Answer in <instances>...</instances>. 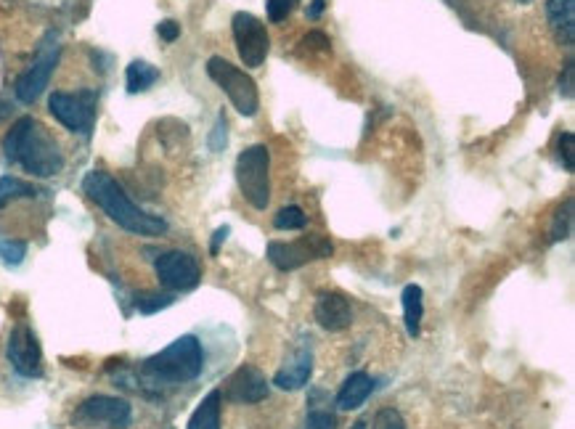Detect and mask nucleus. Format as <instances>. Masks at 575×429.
I'll return each instance as SVG.
<instances>
[{"label": "nucleus", "instance_id": "obj_1", "mask_svg": "<svg viewBox=\"0 0 575 429\" xmlns=\"http://www.w3.org/2000/svg\"><path fill=\"white\" fill-rule=\"evenodd\" d=\"M83 191L93 204H99L104 215L112 223L136 236H165L167 234V220L159 215H149L141 210L128 194L122 189L120 183L114 181L112 175L104 170H91L83 178Z\"/></svg>", "mask_w": 575, "mask_h": 429}, {"label": "nucleus", "instance_id": "obj_2", "mask_svg": "<svg viewBox=\"0 0 575 429\" xmlns=\"http://www.w3.org/2000/svg\"><path fill=\"white\" fill-rule=\"evenodd\" d=\"M3 154L8 162L22 165L35 178H53L64 167L61 146L35 117H22L11 125L3 138Z\"/></svg>", "mask_w": 575, "mask_h": 429}, {"label": "nucleus", "instance_id": "obj_3", "mask_svg": "<svg viewBox=\"0 0 575 429\" xmlns=\"http://www.w3.org/2000/svg\"><path fill=\"white\" fill-rule=\"evenodd\" d=\"M205 369V350L194 334H183L175 342L159 350L157 355L146 358L138 369V379L152 390L162 387H178V384L194 382Z\"/></svg>", "mask_w": 575, "mask_h": 429}, {"label": "nucleus", "instance_id": "obj_4", "mask_svg": "<svg viewBox=\"0 0 575 429\" xmlns=\"http://www.w3.org/2000/svg\"><path fill=\"white\" fill-rule=\"evenodd\" d=\"M236 183L255 210H265L271 202V151L265 143H255L236 157Z\"/></svg>", "mask_w": 575, "mask_h": 429}, {"label": "nucleus", "instance_id": "obj_5", "mask_svg": "<svg viewBox=\"0 0 575 429\" xmlns=\"http://www.w3.org/2000/svg\"><path fill=\"white\" fill-rule=\"evenodd\" d=\"M207 75H210V80L218 85L220 91L226 93L228 101L234 104V109L242 114V117H255V114H258V83H255L247 72L234 67V64L223 59V56H212V59L207 61Z\"/></svg>", "mask_w": 575, "mask_h": 429}, {"label": "nucleus", "instance_id": "obj_6", "mask_svg": "<svg viewBox=\"0 0 575 429\" xmlns=\"http://www.w3.org/2000/svg\"><path fill=\"white\" fill-rule=\"evenodd\" d=\"M133 422V406L112 395H91L72 414L77 429H128Z\"/></svg>", "mask_w": 575, "mask_h": 429}, {"label": "nucleus", "instance_id": "obj_7", "mask_svg": "<svg viewBox=\"0 0 575 429\" xmlns=\"http://www.w3.org/2000/svg\"><path fill=\"white\" fill-rule=\"evenodd\" d=\"M334 247L326 236H303L297 241H271L268 244V260L279 271H297L313 260H326L332 257Z\"/></svg>", "mask_w": 575, "mask_h": 429}, {"label": "nucleus", "instance_id": "obj_8", "mask_svg": "<svg viewBox=\"0 0 575 429\" xmlns=\"http://www.w3.org/2000/svg\"><path fill=\"white\" fill-rule=\"evenodd\" d=\"M231 30H234L236 51H239V59L244 61V67H263L265 56L271 51V38H268L265 24L260 22L258 16L239 11V14H234V19H231Z\"/></svg>", "mask_w": 575, "mask_h": 429}, {"label": "nucleus", "instance_id": "obj_9", "mask_svg": "<svg viewBox=\"0 0 575 429\" xmlns=\"http://www.w3.org/2000/svg\"><path fill=\"white\" fill-rule=\"evenodd\" d=\"M48 109L72 133H91L93 120H96V96L88 91H56L48 98Z\"/></svg>", "mask_w": 575, "mask_h": 429}, {"label": "nucleus", "instance_id": "obj_10", "mask_svg": "<svg viewBox=\"0 0 575 429\" xmlns=\"http://www.w3.org/2000/svg\"><path fill=\"white\" fill-rule=\"evenodd\" d=\"M154 271H157L159 284L170 289V292H189L202 279L197 257L189 255V252H181V249L162 252L154 260Z\"/></svg>", "mask_w": 575, "mask_h": 429}, {"label": "nucleus", "instance_id": "obj_11", "mask_svg": "<svg viewBox=\"0 0 575 429\" xmlns=\"http://www.w3.org/2000/svg\"><path fill=\"white\" fill-rule=\"evenodd\" d=\"M8 361L14 366L16 374H22L27 379L43 377V350L27 324H16L11 337H8Z\"/></svg>", "mask_w": 575, "mask_h": 429}, {"label": "nucleus", "instance_id": "obj_12", "mask_svg": "<svg viewBox=\"0 0 575 429\" xmlns=\"http://www.w3.org/2000/svg\"><path fill=\"white\" fill-rule=\"evenodd\" d=\"M220 398L228 400V403H236V406L263 403L268 398V379H265V374L258 366L244 363L226 379L223 390H220Z\"/></svg>", "mask_w": 575, "mask_h": 429}, {"label": "nucleus", "instance_id": "obj_13", "mask_svg": "<svg viewBox=\"0 0 575 429\" xmlns=\"http://www.w3.org/2000/svg\"><path fill=\"white\" fill-rule=\"evenodd\" d=\"M59 59H61V48L53 43V46L43 48L38 59H35V64L16 80L14 93L22 104H35V101L43 96V91H46L48 83H51L53 69L59 67Z\"/></svg>", "mask_w": 575, "mask_h": 429}, {"label": "nucleus", "instance_id": "obj_14", "mask_svg": "<svg viewBox=\"0 0 575 429\" xmlns=\"http://www.w3.org/2000/svg\"><path fill=\"white\" fill-rule=\"evenodd\" d=\"M313 318H316L318 326L326 329V332H345V329L353 324V308H350V300L345 294L329 292L321 294L316 300Z\"/></svg>", "mask_w": 575, "mask_h": 429}, {"label": "nucleus", "instance_id": "obj_15", "mask_svg": "<svg viewBox=\"0 0 575 429\" xmlns=\"http://www.w3.org/2000/svg\"><path fill=\"white\" fill-rule=\"evenodd\" d=\"M313 374V350L308 345H300L295 353L289 355V361L276 371V377H273V384L279 387V390H300L305 384L311 382Z\"/></svg>", "mask_w": 575, "mask_h": 429}, {"label": "nucleus", "instance_id": "obj_16", "mask_svg": "<svg viewBox=\"0 0 575 429\" xmlns=\"http://www.w3.org/2000/svg\"><path fill=\"white\" fill-rule=\"evenodd\" d=\"M374 392V379L366 374V371H353L345 382H342L337 398H334V406L340 411H356L369 400V395Z\"/></svg>", "mask_w": 575, "mask_h": 429}, {"label": "nucleus", "instance_id": "obj_17", "mask_svg": "<svg viewBox=\"0 0 575 429\" xmlns=\"http://www.w3.org/2000/svg\"><path fill=\"white\" fill-rule=\"evenodd\" d=\"M546 16L552 24L554 35L562 46L573 48L575 43V0H549Z\"/></svg>", "mask_w": 575, "mask_h": 429}, {"label": "nucleus", "instance_id": "obj_18", "mask_svg": "<svg viewBox=\"0 0 575 429\" xmlns=\"http://www.w3.org/2000/svg\"><path fill=\"white\" fill-rule=\"evenodd\" d=\"M403 302V324L411 339H417L422 334V318H424V292L419 284L403 286L401 294Z\"/></svg>", "mask_w": 575, "mask_h": 429}, {"label": "nucleus", "instance_id": "obj_19", "mask_svg": "<svg viewBox=\"0 0 575 429\" xmlns=\"http://www.w3.org/2000/svg\"><path fill=\"white\" fill-rule=\"evenodd\" d=\"M220 390L207 392L205 400L199 403L197 411L191 414L189 429H220Z\"/></svg>", "mask_w": 575, "mask_h": 429}, {"label": "nucleus", "instance_id": "obj_20", "mask_svg": "<svg viewBox=\"0 0 575 429\" xmlns=\"http://www.w3.org/2000/svg\"><path fill=\"white\" fill-rule=\"evenodd\" d=\"M159 80V69L154 67V64H149V61H130L128 64V72H125V85H128V93H144L149 91L154 83Z\"/></svg>", "mask_w": 575, "mask_h": 429}, {"label": "nucleus", "instance_id": "obj_21", "mask_svg": "<svg viewBox=\"0 0 575 429\" xmlns=\"http://www.w3.org/2000/svg\"><path fill=\"white\" fill-rule=\"evenodd\" d=\"M27 196H35V189H32L30 183L19 181L14 175H3L0 178V210L16 202V199H27Z\"/></svg>", "mask_w": 575, "mask_h": 429}, {"label": "nucleus", "instance_id": "obj_22", "mask_svg": "<svg viewBox=\"0 0 575 429\" xmlns=\"http://www.w3.org/2000/svg\"><path fill=\"white\" fill-rule=\"evenodd\" d=\"M305 226H308V215H305L297 204L281 207V210L273 215V228H279V231H303Z\"/></svg>", "mask_w": 575, "mask_h": 429}, {"label": "nucleus", "instance_id": "obj_23", "mask_svg": "<svg viewBox=\"0 0 575 429\" xmlns=\"http://www.w3.org/2000/svg\"><path fill=\"white\" fill-rule=\"evenodd\" d=\"M175 302L173 294H165V292H141L136 294V308L144 313V316H154V313H159V310L170 308Z\"/></svg>", "mask_w": 575, "mask_h": 429}, {"label": "nucleus", "instance_id": "obj_24", "mask_svg": "<svg viewBox=\"0 0 575 429\" xmlns=\"http://www.w3.org/2000/svg\"><path fill=\"white\" fill-rule=\"evenodd\" d=\"M570 231H573V196H570L568 202L562 204L557 215L552 220V241H562L568 239Z\"/></svg>", "mask_w": 575, "mask_h": 429}, {"label": "nucleus", "instance_id": "obj_25", "mask_svg": "<svg viewBox=\"0 0 575 429\" xmlns=\"http://www.w3.org/2000/svg\"><path fill=\"white\" fill-rule=\"evenodd\" d=\"M24 257H27V241L0 239V263L16 268L24 263Z\"/></svg>", "mask_w": 575, "mask_h": 429}, {"label": "nucleus", "instance_id": "obj_26", "mask_svg": "<svg viewBox=\"0 0 575 429\" xmlns=\"http://www.w3.org/2000/svg\"><path fill=\"white\" fill-rule=\"evenodd\" d=\"M303 429H337V416L329 414L326 408L313 406L308 416H305Z\"/></svg>", "mask_w": 575, "mask_h": 429}, {"label": "nucleus", "instance_id": "obj_27", "mask_svg": "<svg viewBox=\"0 0 575 429\" xmlns=\"http://www.w3.org/2000/svg\"><path fill=\"white\" fill-rule=\"evenodd\" d=\"M371 429H406V422H403L401 411H395V408H379L374 422H371Z\"/></svg>", "mask_w": 575, "mask_h": 429}, {"label": "nucleus", "instance_id": "obj_28", "mask_svg": "<svg viewBox=\"0 0 575 429\" xmlns=\"http://www.w3.org/2000/svg\"><path fill=\"white\" fill-rule=\"evenodd\" d=\"M297 0H265V8H268V19L273 24L284 22L289 14H292V8H295Z\"/></svg>", "mask_w": 575, "mask_h": 429}, {"label": "nucleus", "instance_id": "obj_29", "mask_svg": "<svg viewBox=\"0 0 575 429\" xmlns=\"http://www.w3.org/2000/svg\"><path fill=\"white\" fill-rule=\"evenodd\" d=\"M560 157H562V165L568 167L570 173H575V136L570 133V130L560 136Z\"/></svg>", "mask_w": 575, "mask_h": 429}, {"label": "nucleus", "instance_id": "obj_30", "mask_svg": "<svg viewBox=\"0 0 575 429\" xmlns=\"http://www.w3.org/2000/svg\"><path fill=\"white\" fill-rule=\"evenodd\" d=\"M228 143V122L223 114H218V122H215V128L210 133V149L212 151H223Z\"/></svg>", "mask_w": 575, "mask_h": 429}, {"label": "nucleus", "instance_id": "obj_31", "mask_svg": "<svg viewBox=\"0 0 575 429\" xmlns=\"http://www.w3.org/2000/svg\"><path fill=\"white\" fill-rule=\"evenodd\" d=\"M157 35L165 43H175V40L181 38V24L173 22V19H165V22L157 24Z\"/></svg>", "mask_w": 575, "mask_h": 429}, {"label": "nucleus", "instance_id": "obj_32", "mask_svg": "<svg viewBox=\"0 0 575 429\" xmlns=\"http://www.w3.org/2000/svg\"><path fill=\"white\" fill-rule=\"evenodd\" d=\"M303 46L311 48V51H329L332 43H329V38H326L324 32H308L303 40Z\"/></svg>", "mask_w": 575, "mask_h": 429}, {"label": "nucleus", "instance_id": "obj_33", "mask_svg": "<svg viewBox=\"0 0 575 429\" xmlns=\"http://www.w3.org/2000/svg\"><path fill=\"white\" fill-rule=\"evenodd\" d=\"M324 11H326V0H311V3H308V8H305V16L316 22V19H321V14H324Z\"/></svg>", "mask_w": 575, "mask_h": 429}, {"label": "nucleus", "instance_id": "obj_34", "mask_svg": "<svg viewBox=\"0 0 575 429\" xmlns=\"http://www.w3.org/2000/svg\"><path fill=\"white\" fill-rule=\"evenodd\" d=\"M228 234H231V228H228V226L218 228V231H215V234H212V244H210V252H212V255H218L220 244H223V241H226V236H228Z\"/></svg>", "mask_w": 575, "mask_h": 429}, {"label": "nucleus", "instance_id": "obj_35", "mask_svg": "<svg viewBox=\"0 0 575 429\" xmlns=\"http://www.w3.org/2000/svg\"><path fill=\"white\" fill-rule=\"evenodd\" d=\"M573 72H575L573 61H568V67H565V83H562V85H565V96H568V98H573V85H575L573 83Z\"/></svg>", "mask_w": 575, "mask_h": 429}, {"label": "nucleus", "instance_id": "obj_36", "mask_svg": "<svg viewBox=\"0 0 575 429\" xmlns=\"http://www.w3.org/2000/svg\"><path fill=\"white\" fill-rule=\"evenodd\" d=\"M350 429H369V427H366V422H356Z\"/></svg>", "mask_w": 575, "mask_h": 429}, {"label": "nucleus", "instance_id": "obj_37", "mask_svg": "<svg viewBox=\"0 0 575 429\" xmlns=\"http://www.w3.org/2000/svg\"><path fill=\"white\" fill-rule=\"evenodd\" d=\"M520 3H530V0H520Z\"/></svg>", "mask_w": 575, "mask_h": 429}]
</instances>
